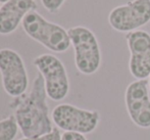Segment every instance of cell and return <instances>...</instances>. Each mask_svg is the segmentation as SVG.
Returning a JSON list of instances; mask_svg holds the SVG:
<instances>
[{
	"label": "cell",
	"mask_w": 150,
	"mask_h": 140,
	"mask_svg": "<svg viewBox=\"0 0 150 140\" xmlns=\"http://www.w3.org/2000/svg\"><path fill=\"white\" fill-rule=\"evenodd\" d=\"M47 97L45 82L38 73L31 91L18 102L14 114L18 129L27 138L43 136L54 129L49 117Z\"/></svg>",
	"instance_id": "1"
},
{
	"label": "cell",
	"mask_w": 150,
	"mask_h": 140,
	"mask_svg": "<svg viewBox=\"0 0 150 140\" xmlns=\"http://www.w3.org/2000/svg\"><path fill=\"white\" fill-rule=\"evenodd\" d=\"M22 25L29 37L39 42L50 51L61 53L71 47V42L67 30L47 21L36 10L29 12L25 16Z\"/></svg>",
	"instance_id": "2"
},
{
	"label": "cell",
	"mask_w": 150,
	"mask_h": 140,
	"mask_svg": "<svg viewBox=\"0 0 150 140\" xmlns=\"http://www.w3.org/2000/svg\"><path fill=\"white\" fill-rule=\"evenodd\" d=\"M75 51V65L83 75H93L101 65V50L95 34L90 29L77 26L67 30Z\"/></svg>",
	"instance_id": "3"
},
{
	"label": "cell",
	"mask_w": 150,
	"mask_h": 140,
	"mask_svg": "<svg viewBox=\"0 0 150 140\" xmlns=\"http://www.w3.org/2000/svg\"><path fill=\"white\" fill-rule=\"evenodd\" d=\"M51 119L57 128L65 132L90 134L100 122V114L97 111L80 109L69 103L56 105L51 112Z\"/></svg>",
	"instance_id": "4"
},
{
	"label": "cell",
	"mask_w": 150,
	"mask_h": 140,
	"mask_svg": "<svg viewBox=\"0 0 150 140\" xmlns=\"http://www.w3.org/2000/svg\"><path fill=\"white\" fill-rule=\"evenodd\" d=\"M34 65L45 82L47 96L53 101H60L67 96L69 81L65 67L58 57L44 53L34 59Z\"/></svg>",
	"instance_id": "5"
},
{
	"label": "cell",
	"mask_w": 150,
	"mask_h": 140,
	"mask_svg": "<svg viewBox=\"0 0 150 140\" xmlns=\"http://www.w3.org/2000/svg\"><path fill=\"white\" fill-rule=\"evenodd\" d=\"M0 73L3 89L9 96L21 97L26 93L29 78L22 56L9 48L0 49Z\"/></svg>",
	"instance_id": "6"
},
{
	"label": "cell",
	"mask_w": 150,
	"mask_h": 140,
	"mask_svg": "<svg viewBox=\"0 0 150 140\" xmlns=\"http://www.w3.org/2000/svg\"><path fill=\"white\" fill-rule=\"evenodd\" d=\"M150 22V0H131L115 7L108 14V24L120 33L137 31Z\"/></svg>",
	"instance_id": "7"
},
{
	"label": "cell",
	"mask_w": 150,
	"mask_h": 140,
	"mask_svg": "<svg viewBox=\"0 0 150 140\" xmlns=\"http://www.w3.org/2000/svg\"><path fill=\"white\" fill-rule=\"evenodd\" d=\"M125 103L129 117L136 126L150 128L149 81L136 80L128 85L125 92Z\"/></svg>",
	"instance_id": "8"
},
{
	"label": "cell",
	"mask_w": 150,
	"mask_h": 140,
	"mask_svg": "<svg viewBox=\"0 0 150 140\" xmlns=\"http://www.w3.org/2000/svg\"><path fill=\"white\" fill-rule=\"evenodd\" d=\"M125 38L130 50L131 75L137 80L147 79L150 76V34L137 30L127 33Z\"/></svg>",
	"instance_id": "9"
},
{
	"label": "cell",
	"mask_w": 150,
	"mask_h": 140,
	"mask_svg": "<svg viewBox=\"0 0 150 140\" xmlns=\"http://www.w3.org/2000/svg\"><path fill=\"white\" fill-rule=\"evenodd\" d=\"M37 8L35 0H9L0 7V35L13 33L25 16Z\"/></svg>",
	"instance_id": "10"
},
{
	"label": "cell",
	"mask_w": 150,
	"mask_h": 140,
	"mask_svg": "<svg viewBox=\"0 0 150 140\" xmlns=\"http://www.w3.org/2000/svg\"><path fill=\"white\" fill-rule=\"evenodd\" d=\"M18 126L14 116L0 121V140H13L18 135Z\"/></svg>",
	"instance_id": "11"
},
{
	"label": "cell",
	"mask_w": 150,
	"mask_h": 140,
	"mask_svg": "<svg viewBox=\"0 0 150 140\" xmlns=\"http://www.w3.org/2000/svg\"><path fill=\"white\" fill-rule=\"evenodd\" d=\"M65 0H41L42 5L50 14H56L63 5Z\"/></svg>",
	"instance_id": "12"
},
{
	"label": "cell",
	"mask_w": 150,
	"mask_h": 140,
	"mask_svg": "<svg viewBox=\"0 0 150 140\" xmlns=\"http://www.w3.org/2000/svg\"><path fill=\"white\" fill-rule=\"evenodd\" d=\"M61 136L62 135L60 134L58 128H54L52 130V132L43 135V136L34 137V138H27V137H25V138H22L20 140H61Z\"/></svg>",
	"instance_id": "13"
},
{
	"label": "cell",
	"mask_w": 150,
	"mask_h": 140,
	"mask_svg": "<svg viewBox=\"0 0 150 140\" xmlns=\"http://www.w3.org/2000/svg\"><path fill=\"white\" fill-rule=\"evenodd\" d=\"M61 140H87L84 134L75 132H65L61 136Z\"/></svg>",
	"instance_id": "14"
},
{
	"label": "cell",
	"mask_w": 150,
	"mask_h": 140,
	"mask_svg": "<svg viewBox=\"0 0 150 140\" xmlns=\"http://www.w3.org/2000/svg\"><path fill=\"white\" fill-rule=\"evenodd\" d=\"M7 1H9V0H0V3H6Z\"/></svg>",
	"instance_id": "15"
},
{
	"label": "cell",
	"mask_w": 150,
	"mask_h": 140,
	"mask_svg": "<svg viewBox=\"0 0 150 140\" xmlns=\"http://www.w3.org/2000/svg\"><path fill=\"white\" fill-rule=\"evenodd\" d=\"M149 90H150V76H149Z\"/></svg>",
	"instance_id": "16"
}]
</instances>
